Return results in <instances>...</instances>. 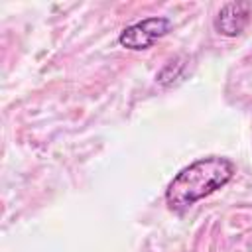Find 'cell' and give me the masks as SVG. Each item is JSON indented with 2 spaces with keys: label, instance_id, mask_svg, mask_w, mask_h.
<instances>
[{
  "label": "cell",
  "instance_id": "obj_2",
  "mask_svg": "<svg viewBox=\"0 0 252 252\" xmlns=\"http://www.w3.org/2000/svg\"><path fill=\"white\" fill-rule=\"evenodd\" d=\"M169 30H171L169 18H163V16L146 18V20H140V22L124 28L118 35V43L126 49H134V51L148 49L159 37H163Z\"/></svg>",
  "mask_w": 252,
  "mask_h": 252
},
{
  "label": "cell",
  "instance_id": "obj_1",
  "mask_svg": "<svg viewBox=\"0 0 252 252\" xmlns=\"http://www.w3.org/2000/svg\"><path fill=\"white\" fill-rule=\"evenodd\" d=\"M236 167L230 159L220 156L201 158L187 167H183L167 185L165 189V203L171 211L183 213L199 199L215 193L217 189L224 187Z\"/></svg>",
  "mask_w": 252,
  "mask_h": 252
},
{
  "label": "cell",
  "instance_id": "obj_3",
  "mask_svg": "<svg viewBox=\"0 0 252 252\" xmlns=\"http://www.w3.org/2000/svg\"><path fill=\"white\" fill-rule=\"evenodd\" d=\"M250 12H252L250 2H228L219 10L215 18V30L226 37H234L242 33L244 28L248 26Z\"/></svg>",
  "mask_w": 252,
  "mask_h": 252
}]
</instances>
